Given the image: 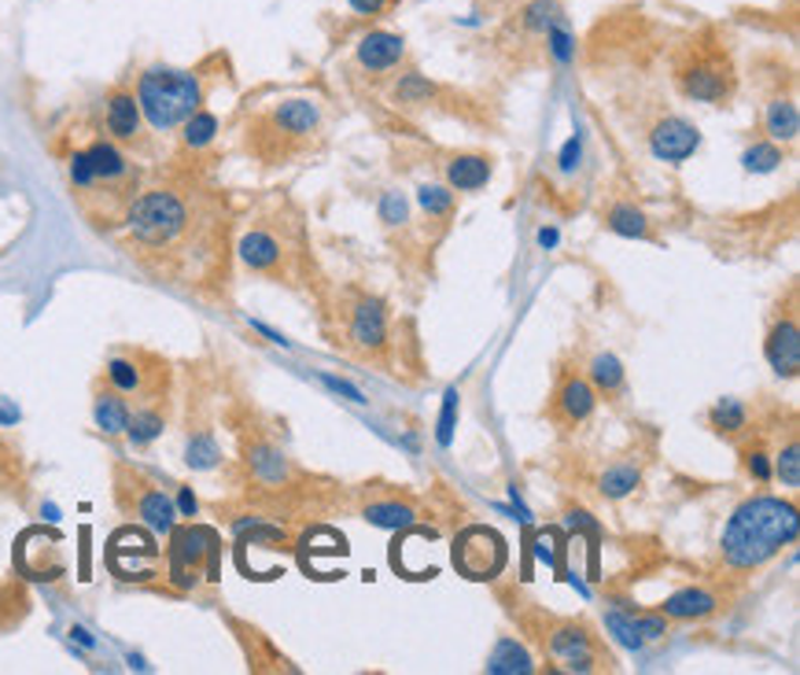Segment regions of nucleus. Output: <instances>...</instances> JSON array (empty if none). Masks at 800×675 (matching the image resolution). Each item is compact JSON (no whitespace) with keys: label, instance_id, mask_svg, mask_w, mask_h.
Here are the masks:
<instances>
[{"label":"nucleus","instance_id":"nucleus-1","mask_svg":"<svg viewBox=\"0 0 800 675\" xmlns=\"http://www.w3.org/2000/svg\"><path fill=\"white\" fill-rule=\"evenodd\" d=\"M233 222L226 192L200 170L178 167L167 181L137 192L114 240L152 281L218 303L233 281Z\"/></svg>","mask_w":800,"mask_h":675},{"label":"nucleus","instance_id":"nucleus-2","mask_svg":"<svg viewBox=\"0 0 800 675\" xmlns=\"http://www.w3.org/2000/svg\"><path fill=\"white\" fill-rule=\"evenodd\" d=\"M67 189L78 214L97 233L114 236V229L126 222V211L141 192V167L130 152L119 148L111 137L92 133L89 141L67 148Z\"/></svg>","mask_w":800,"mask_h":675},{"label":"nucleus","instance_id":"nucleus-3","mask_svg":"<svg viewBox=\"0 0 800 675\" xmlns=\"http://www.w3.org/2000/svg\"><path fill=\"white\" fill-rule=\"evenodd\" d=\"M324 130V111L310 97L273 100L243 122V152L262 167H288L314 155Z\"/></svg>","mask_w":800,"mask_h":675},{"label":"nucleus","instance_id":"nucleus-4","mask_svg":"<svg viewBox=\"0 0 800 675\" xmlns=\"http://www.w3.org/2000/svg\"><path fill=\"white\" fill-rule=\"evenodd\" d=\"M800 535L797 506L779 495H757L730 513L723 528V565L734 572H757L774 562L786 546H793Z\"/></svg>","mask_w":800,"mask_h":675},{"label":"nucleus","instance_id":"nucleus-5","mask_svg":"<svg viewBox=\"0 0 800 675\" xmlns=\"http://www.w3.org/2000/svg\"><path fill=\"white\" fill-rule=\"evenodd\" d=\"M207 89H211V78H207L203 67L152 63L137 74L133 97L137 104H141L148 130L167 137L173 130H181V122L207 104Z\"/></svg>","mask_w":800,"mask_h":675},{"label":"nucleus","instance_id":"nucleus-6","mask_svg":"<svg viewBox=\"0 0 800 675\" xmlns=\"http://www.w3.org/2000/svg\"><path fill=\"white\" fill-rule=\"evenodd\" d=\"M671 78H676L679 93L693 100V104L727 108L738 93V71L734 60H730V49L712 30L682 44L676 52V63H671Z\"/></svg>","mask_w":800,"mask_h":675},{"label":"nucleus","instance_id":"nucleus-7","mask_svg":"<svg viewBox=\"0 0 800 675\" xmlns=\"http://www.w3.org/2000/svg\"><path fill=\"white\" fill-rule=\"evenodd\" d=\"M167 565H162V580L170 583V591L192 594L218 583L222 576V535L211 524H173L167 535Z\"/></svg>","mask_w":800,"mask_h":675},{"label":"nucleus","instance_id":"nucleus-8","mask_svg":"<svg viewBox=\"0 0 800 675\" xmlns=\"http://www.w3.org/2000/svg\"><path fill=\"white\" fill-rule=\"evenodd\" d=\"M100 381L111 384L122 399H130V406L170 403L173 370H170V362L156 351L122 347V351L108 354V362H103V370H100Z\"/></svg>","mask_w":800,"mask_h":675},{"label":"nucleus","instance_id":"nucleus-9","mask_svg":"<svg viewBox=\"0 0 800 675\" xmlns=\"http://www.w3.org/2000/svg\"><path fill=\"white\" fill-rule=\"evenodd\" d=\"M233 259H240V266L254 273V278H270L277 284H292L299 270V251L292 244V236L284 233V222L277 225L273 219H254L233 244Z\"/></svg>","mask_w":800,"mask_h":675},{"label":"nucleus","instance_id":"nucleus-10","mask_svg":"<svg viewBox=\"0 0 800 675\" xmlns=\"http://www.w3.org/2000/svg\"><path fill=\"white\" fill-rule=\"evenodd\" d=\"M114 502L133 524H144L148 532L170 535V528L178 524V506L173 498L162 491L144 469H137L130 462L114 465Z\"/></svg>","mask_w":800,"mask_h":675},{"label":"nucleus","instance_id":"nucleus-11","mask_svg":"<svg viewBox=\"0 0 800 675\" xmlns=\"http://www.w3.org/2000/svg\"><path fill=\"white\" fill-rule=\"evenodd\" d=\"M340 336L343 347L366 362H384L391 351L388 306L377 295L347 292L340 303Z\"/></svg>","mask_w":800,"mask_h":675},{"label":"nucleus","instance_id":"nucleus-12","mask_svg":"<svg viewBox=\"0 0 800 675\" xmlns=\"http://www.w3.org/2000/svg\"><path fill=\"white\" fill-rule=\"evenodd\" d=\"M542 649H547V657L558 661L564 672L612 668L609 654L598 643V635L579 621H550L547 632H542Z\"/></svg>","mask_w":800,"mask_h":675},{"label":"nucleus","instance_id":"nucleus-13","mask_svg":"<svg viewBox=\"0 0 800 675\" xmlns=\"http://www.w3.org/2000/svg\"><path fill=\"white\" fill-rule=\"evenodd\" d=\"M108 565L119 580L152 583L156 576H162V551L156 546L152 532H148L144 524H126L122 532L111 535Z\"/></svg>","mask_w":800,"mask_h":675},{"label":"nucleus","instance_id":"nucleus-14","mask_svg":"<svg viewBox=\"0 0 800 675\" xmlns=\"http://www.w3.org/2000/svg\"><path fill=\"white\" fill-rule=\"evenodd\" d=\"M103 137H111L114 144L126 148V152H137V155H152V130H148L144 114H141V104H137L133 89L126 85H114L108 89V97H103Z\"/></svg>","mask_w":800,"mask_h":675},{"label":"nucleus","instance_id":"nucleus-15","mask_svg":"<svg viewBox=\"0 0 800 675\" xmlns=\"http://www.w3.org/2000/svg\"><path fill=\"white\" fill-rule=\"evenodd\" d=\"M509 562V546L494 528L472 524L454 540V568L466 580H494Z\"/></svg>","mask_w":800,"mask_h":675},{"label":"nucleus","instance_id":"nucleus-16","mask_svg":"<svg viewBox=\"0 0 800 675\" xmlns=\"http://www.w3.org/2000/svg\"><path fill=\"white\" fill-rule=\"evenodd\" d=\"M598 406V392L594 384L587 381L583 373L576 370H564L558 376V384H553V395H550V406H547V417L553 421L558 429H579L583 421L594 414Z\"/></svg>","mask_w":800,"mask_h":675},{"label":"nucleus","instance_id":"nucleus-17","mask_svg":"<svg viewBox=\"0 0 800 675\" xmlns=\"http://www.w3.org/2000/svg\"><path fill=\"white\" fill-rule=\"evenodd\" d=\"M646 137H649V152H653L660 163H687V159L701 148L698 125L676 111H660Z\"/></svg>","mask_w":800,"mask_h":675},{"label":"nucleus","instance_id":"nucleus-18","mask_svg":"<svg viewBox=\"0 0 800 675\" xmlns=\"http://www.w3.org/2000/svg\"><path fill=\"white\" fill-rule=\"evenodd\" d=\"M354 60L366 74H388L406 63V38L396 30H369L354 44Z\"/></svg>","mask_w":800,"mask_h":675},{"label":"nucleus","instance_id":"nucleus-19","mask_svg":"<svg viewBox=\"0 0 800 675\" xmlns=\"http://www.w3.org/2000/svg\"><path fill=\"white\" fill-rule=\"evenodd\" d=\"M218 133H222V122H218V114L211 108H200L192 111L189 119L181 122V144H178V155L184 159V167L196 170V163H203L207 155H211V148L218 144Z\"/></svg>","mask_w":800,"mask_h":675},{"label":"nucleus","instance_id":"nucleus-20","mask_svg":"<svg viewBox=\"0 0 800 675\" xmlns=\"http://www.w3.org/2000/svg\"><path fill=\"white\" fill-rule=\"evenodd\" d=\"M243 462H248V473L259 487H288L292 484V462L284 457V451H277L270 440H251L243 447Z\"/></svg>","mask_w":800,"mask_h":675},{"label":"nucleus","instance_id":"nucleus-21","mask_svg":"<svg viewBox=\"0 0 800 675\" xmlns=\"http://www.w3.org/2000/svg\"><path fill=\"white\" fill-rule=\"evenodd\" d=\"M763 354H768L771 370L779 376H797V370H800V325H797L793 311L771 325L768 340H763Z\"/></svg>","mask_w":800,"mask_h":675},{"label":"nucleus","instance_id":"nucleus-22","mask_svg":"<svg viewBox=\"0 0 800 675\" xmlns=\"http://www.w3.org/2000/svg\"><path fill=\"white\" fill-rule=\"evenodd\" d=\"M130 414H133L130 399H122L111 384H103L97 376V384H92V421H97V429L103 432V436L108 440L126 436Z\"/></svg>","mask_w":800,"mask_h":675},{"label":"nucleus","instance_id":"nucleus-23","mask_svg":"<svg viewBox=\"0 0 800 675\" xmlns=\"http://www.w3.org/2000/svg\"><path fill=\"white\" fill-rule=\"evenodd\" d=\"M660 613H664L668 621H704V616L720 613V598L704 587H687V591H676L671 598H664Z\"/></svg>","mask_w":800,"mask_h":675},{"label":"nucleus","instance_id":"nucleus-24","mask_svg":"<svg viewBox=\"0 0 800 675\" xmlns=\"http://www.w3.org/2000/svg\"><path fill=\"white\" fill-rule=\"evenodd\" d=\"M709 425L720 432V436L741 443L752 436V410L741 403V399H720V403L709 410Z\"/></svg>","mask_w":800,"mask_h":675},{"label":"nucleus","instance_id":"nucleus-25","mask_svg":"<svg viewBox=\"0 0 800 675\" xmlns=\"http://www.w3.org/2000/svg\"><path fill=\"white\" fill-rule=\"evenodd\" d=\"M167 410H170V403L133 406L130 425H126V440H130L133 447H148V443H156L162 436V429H167Z\"/></svg>","mask_w":800,"mask_h":675},{"label":"nucleus","instance_id":"nucleus-26","mask_svg":"<svg viewBox=\"0 0 800 675\" xmlns=\"http://www.w3.org/2000/svg\"><path fill=\"white\" fill-rule=\"evenodd\" d=\"M763 133L774 144H793L800 133V111L793 104V97H774L768 111H763Z\"/></svg>","mask_w":800,"mask_h":675},{"label":"nucleus","instance_id":"nucleus-27","mask_svg":"<svg viewBox=\"0 0 800 675\" xmlns=\"http://www.w3.org/2000/svg\"><path fill=\"white\" fill-rule=\"evenodd\" d=\"M447 181L454 192H477L491 181V159L487 155H454L447 163Z\"/></svg>","mask_w":800,"mask_h":675},{"label":"nucleus","instance_id":"nucleus-28","mask_svg":"<svg viewBox=\"0 0 800 675\" xmlns=\"http://www.w3.org/2000/svg\"><path fill=\"white\" fill-rule=\"evenodd\" d=\"M27 462H22L19 447L0 436V498H27Z\"/></svg>","mask_w":800,"mask_h":675},{"label":"nucleus","instance_id":"nucleus-29","mask_svg":"<svg viewBox=\"0 0 800 675\" xmlns=\"http://www.w3.org/2000/svg\"><path fill=\"white\" fill-rule=\"evenodd\" d=\"M30 616V591L22 580H0V635L16 632V627Z\"/></svg>","mask_w":800,"mask_h":675},{"label":"nucleus","instance_id":"nucleus-30","mask_svg":"<svg viewBox=\"0 0 800 675\" xmlns=\"http://www.w3.org/2000/svg\"><path fill=\"white\" fill-rule=\"evenodd\" d=\"M587 381L594 384V392L598 395H620L623 392V384H628V376H623V365L617 354H594L590 359V370H587Z\"/></svg>","mask_w":800,"mask_h":675},{"label":"nucleus","instance_id":"nucleus-31","mask_svg":"<svg viewBox=\"0 0 800 675\" xmlns=\"http://www.w3.org/2000/svg\"><path fill=\"white\" fill-rule=\"evenodd\" d=\"M606 229L617 236H631V240H649L653 229H649V219L634 208V203H612L606 211Z\"/></svg>","mask_w":800,"mask_h":675},{"label":"nucleus","instance_id":"nucleus-32","mask_svg":"<svg viewBox=\"0 0 800 675\" xmlns=\"http://www.w3.org/2000/svg\"><path fill=\"white\" fill-rule=\"evenodd\" d=\"M639 484H642V469L634 462H612L598 480V487L606 498H628Z\"/></svg>","mask_w":800,"mask_h":675},{"label":"nucleus","instance_id":"nucleus-33","mask_svg":"<svg viewBox=\"0 0 800 675\" xmlns=\"http://www.w3.org/2000/svg\"><path fill=\"white\" fill-rule=\"evenodd\" d=\"M558 19H564L558 0H528V4L520 8V30L531 33V38H542L550 22H558Z\"/></svg>","mask_w":800,"mask_h":675},{"label":"nucleus","instance_id":"nucleus-34","mask_svg":"<svg viewBox=\"0 0 800 675\" xmlns=\"http://www.w3.org/2000/svg\"><path fill=\"white\" fill-rule=\"evenodd\" d=\"M391 97H396V104H402V108L428 104V100L436 97V82H428V74H421V71H406V74H399Z\"/></svg>","mask_w":800,"mask_h":675},{"label":"nucleus","instance_id":"nucleus-35","mask_svg":"<svg viewBox=\"0 0 800 675\" xmlns=\"http://www.w3.org/2000/svg\"><path fill=\"white\" fill-rule=\"evenodd\" d=\"M487 672H531V657L524 646H517L513 638H498L494 654L487 657Z\"/></svg>","mask_w":800,"mask_h":675},{"label":"nucleus","instance_id":"nucleus-36","mask_svg":"<svg viewBox=\"0 0 800 675\" xmlns=\"http://www.w3.org/2000/svg\"><path fill=\"white\" fill-rule=\"evenodd\" d=\"M184 462L192 469H214L222 462V451H218V443L211 436V429H196L189 436V447H184Z\"/></svg>","mask_w":800,"mask_h":675},{"label":"nucleus","instance_id":"nucleus-37","mask_svg":"<svg viewBox=\"0 0 800 675\" xmlns=\"http://www.w3.org/2000/svg\"><path fill=\"white\" fill-rule=\"evenodd\" d=\"M542 41H547L550 60L558 63V67H568V63L576 60V33L568 30V22H564V19L550 22L547 33H542Z\"/></svg>","mask_w":800,"mask_h":675},{"label":"nucleus","instance_id":"nucleus-38","mask_svg":"<svg viewBox=\"0 0 800 675\" xmlns=\"http://www.w3.org/2000/svg\"><path fill=\"white\" fill-rule=\"evenodd\" d=\"M421 211H424L432 222H450V219H454V211H458L454 189H447V185H424V189H421Z\"/></svg>","mask_w":800,"mask_h":675},{"label":"nucleus","instance_id":"nucleus-39","mask_svg":"<svg viewBox=\"0 0 800 675\" xmlns=\"http://www.w3.org/2000/svg\"><path fill=\"white\" fill-rule=\"evenodd\" d=\"M366 521L377 524V528H410L417 517L410 506H399V502H373L366 510Z\"/></svg>","mask_w":800,"mask_h":675},{"label":"nucleus","instance_id":"nucleus-40","mask_svg":"<svg viewBox=\"0 0 800 675\" xmlns=\"http://www.w3.org/2000/svg\"><path fill=\"white\" fill-rule=\"evenodd\" d=\"M771 473L782 480L786 487H797L800 484V447H797V436H790V443L771 457Z\"/></svg>","mask_w":800,"mask_h":675},{"label":"nucleus","instance_id":"nucleus-41","mask_svg":"<svg viewBox=\"0 0 800 675\" xmlns=\"http://www.w3.org/2000/svg\"><path fill=\"white\" fill-rule=\"evenodd\" d=\"M741 457H746V473L757 480V484H771V457L763 451V443H741Z\"/></svg>","mask_w":800,"mask_h":675},{"label":"nucleus","instance_id":"nucleus-42","mask_svg":"<svg viewBox=\"0 0 800 675\" xmlns=\"http://www.w3.org/2000/svg\"><path fill=\"white\" fill-rule=\"evenodd\" d=\"M458 387H447V395H443V414H439V432H436V440H439V447H450L454 443V421H458Z\"/></svg>","mask_w":800,"mask_h":675},{"label":"nucleus","instance_id":"nucleus-43","mask_svg":"<svg viewBox=\"0 0 800 675\" xmlns=\"http://www.w3.org/2000/svg\"><path fill=\"white\" fill-rule=\"evenodd\" d=\"M779 163H782V148L774 141L771 144H752L746 152V170H760L763 174V170H774Z\"/></svg>","mask_w":800,"mask_h":675},{"label":"nucleus","instance_id":"nucleus-44","mask_svg":"<svg viewBox=\"0 0 800 675\" xmlns=\"http://www.w3.org/2000/svg\"><path fill=\"white\" fill-rule=\"evenodd\" d=\"M396 4V0H347V8L354 11V16H362V19H377V16H384V11Z\"/></svg>","mask_w":800,"mask_h":675},{"label":"nucleus","instance_id":"nucleus-45","mask_svg":"<svg viewBox=\"0 0 800 675\" xmlns=\"http://www.w3.org/2000/svg\"><path fill=\"white\" fill-rule=\"evenodd\" d=\"M380 214H384V222H388V225L406 222V200L399 197V192H388V197H384V208H380Z\"/></svg>","mask_w":800,"mask_h":675},{"label":"nucleus","instance_id":"nucleus-46","mask_svg":"<svg viewBox=\"0 0 800 675\" xmlns=\"http://www.w3.org/2000/svg\"><path fill=\"white\" fill-rule=\"evenodd\" d=\"M19 406L11 403L8 395H0V429H11V425H19Z\"/></svg>","mask_w":800,"mask_h":675},{"label":"nucleus","instance_id":"nucleus-47","mask_svg":"<svg viewBox=\"0 0 800 675\" xmlns=\"http://www.w3.org/2000/svg\"><path fill=\"white\" fill-rule=\"evenodd\" d=\"M321 381L329 384L332 392H343L347 399H351V403H366V399H362V392H358V387H351V384H347V381H336V376H321Z\"/></svg>","mask_w":800,"mask_h":675}]
</instances>
